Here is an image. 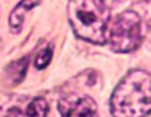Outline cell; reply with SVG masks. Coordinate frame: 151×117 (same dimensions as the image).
<instances>
[{
  "mask_svg": "<svg viewBox=\"0 0 151 117\" xmlns=\"http://www.w3.org/2000/svg\"><path fill=\"white\" fill-rule=\"evenodd\" d=\"M151 109V76L145 69H132L110 98L113 117H145Z\"/></svg>",
  "mask_w": 151,
  "mask_h": 117,
  "instance_id": "obj_1",
  "label": "cell"
},
{
  "mask_svg": "<svg viewBox=\"0 0 151 117\" xmlns=\"http://www.w3.org/2000/svg\"><path fill=\"white\" fill-rule=\"evenodd\" d=\"M68 21L79 39L103 45L110 20V9L105 0H69Z\"/></svg>",
  "mask_w": 151,
  "mask_h": 117,
  "instance_id": "obj_2",
  "label": "cell"
},
{
  "mask_svg": "<svg viewBox=\"0 0 151 117\" xmlns=\"http://www.w3.org/2000/svg\"><path fill=\"white\" fill-rule=\"evenodd\" d=\"M109 44L114 52L127 54L136 51L144 38L143 20L136 11L126 10L114 17L109 27Z\"/></svg>",
  "mask_w": 151,
  "mask_h": 117,
  "instance_id": "obj_3",
  "label": "cell"
},
{
  "mask_svg": "<svg viewBox=\"0 0 151 117\" xmlns=\"http://www.w3.org/2000/svg\"><path fill=\"white\" fill-rule=\"evenodd\" d=\"M58 110L61 117H96L98 106L92 98L86 95L71 93L59 99Z\"/></svg>",
  "mask_w": 151,
  "mask_h": 117,
  "instance_id": "obj_4",
  "label": "cell"
},
{
  "mask_svg": "<svg viewBox=\"0 0 151 117\" xmlns=\"http://www.w3.org/2000/svg\"><path fill=\"white\" fill-rule=\"evenodd\" d=\"M41 3V0H21L17 6L13 9V11L10 13L9 17V26L12 33H20L24 19H26V14L33 10L34 7H37Z\"/></svg>",
  "mask_w": 151,
  "mask_h": 117,
  "instance_id": "obj_5",
  "label": "cell"
},
{
  "mask_svg": "<svg viewBox=\"0 0 151 117\" xmlns=\"http://www.w3.org/2000/svg\"><path fill=\"white\" fill-rule=\"evenodd\" d=\"M48 114V103L44 98H34L28 106L23 117H47Z\"/></svg>",
  "mask_w": 151,
  "mask_h": 117,
  "instance_id": "obj_6",
  "label": "cell"
},
{
  "mask_svg": "<svg viewBox=\"0 0 151 117\" xmlns=\"http://www.w3.org/2000/svg\"><path fill=\"white\" fill-rule=\"evenodd\" d=\"M52 58V45L42 48L35 57V68L37 69H45Z\"/></svg>",
  "mask_w": 151,
  "mask_h": 117,
  "instance_id": "obj_7",
  "label": "cell"
},
{
  "mask_svg": "<svg viewBox=\"0 0 151 117\" xmlns=\"http://www.w3.org/2000/svg\"><path fill=\"white\" fill-rule=\"evenodd\" d=\"M143 1H148V0H143Z\"/></svg>",
  "mask_w": 151,
  "mask_h": 117,
  "instance_id": "obj_8",
  "label": "cell"
}]
</instances>
